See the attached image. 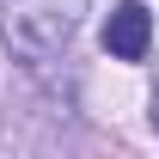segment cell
I'll use <instances>...</instances> for the list:
<instances>
[{
  "label": "cell",
  "mask_w": 159,
  "mask_h": 159,
  "mask_svg": "<svg viewBox=\"0 0 159 159\" xmlns=\"http://www.w3.org/2000/svg\"><path fill=\"white\" fill-rule=\"evenodd\" d=\"M92 0H0V43L25 74H49L74 49Z\"/></svg>",
  "instance_id": "obj_1"
},
{
  "label": "cell",
  "mask_w": 159,
  "mask_h": 159,
  "mask_svg": "<svg viewBox=\"0 0 159 159\" xmlns=\"http://www.w3.org/2000/svg\"><path fill=\"white\" fill-rule=\"evenodd\" d=\"M147 49H153V12H147L141 0H116L110 19H104V55L147 61Z\"/></svg>",
  "instance_id": "obj_2"
},
{
  "label": "cell",
  "mask_w": 159,
  "mask_h": 159,
  "mask_svg": "<svg viewBox=\"0 0 159 159\" xmlns=\"http://www.w3.org/2000/svg\"><path fill=\"white\" fill-rule=\"evenodd\" d=\"M147 116H153V129H159V86H153V98H147Z\"/></svg>",
  "instance_id": "obj_3"
}]
</instances>
